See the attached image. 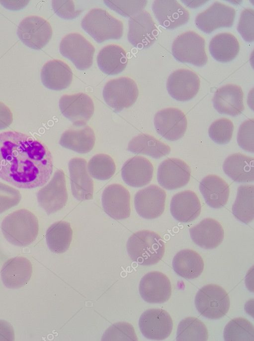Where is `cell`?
Segmentation results:
<instances>
[{
	"label": "cell",
	"mask_w": 254,
	"mask_h": 341,
	"mask_svg": "<svg viewBox=\"0 0 254 341\" xmlns=\"http://www.w3.org/2000/svg\"><path fill=\"white\" fill-rule=\"evenodd\" d=\"M189 233L193 241L204 249H213L222 242L224 231L221 225L212 218L202 220L196 225L189 228Z\"/></svg>",
	"instance_id": "obj_26"
},
{
	"label": "cell",
	"mask_w": 254,
	"mask_h": 341,
	"mask_svg": "<svg viewBox=\"0 0 254 341\" xmlns=\"http://www.w3.org/2000/svg\"><path fill=\"white\" fill-rule=\"evenodd\" d=\"M126 248L131 260L144 266L159 262L165 251L162 237L149 230H140L132 234L127 240Z\"/></svg>",
	"instance_id": "obj_3"
},
{
	"label": "cell",
	"mask_w": 254,
	"mask_h": 341,
	"mask_svg": "<svg viewBox=\"0 0 254 341\" xmlns=\"http://www.w3.org/2000/svg\"><path fill=\"white\" fill-rule=\"evenodd\" d=\"M127 149L135 154H142L158 159L169 154L170 148L152 135L141 133L129 141Z\"/></svg>",
	"instance_id": "obj_35"
},
{
	"label": "cell",
	"mask_w": 254,
	"mask_h": 341,
	"mask_svg": "<svg viewBox=\"0 0 254 341\" xmlns=\"http://www.w3.org/2000/svg\"><path fill=\"white\" fill-rule=\"evenodd\" d=\"M52 28L49 22L42 17L30 15L19 23L17 35L21 41L28 47L42 49L50 41Z\"/></svg>",
	"instance_id": "obj_9"
},
{
	"label": "cell",
	"mask_w": 254,
	"mask_h": 341,
	"mask_svg": "<svg viewBox=\"0 0 254 341\" xmlns=\"http://www.w3.org/2000/svg\"><path fill=\"white\" fill-rule=\"evenodd\" d=\"M32 273V265L29 259L17 256L7 260L3 265L1 278L7 288L15 289L25 285Z\"/></svg>",
	"instance_id": "obj_24"
},
{
	"label": "cell",
	"mask_w": 254,
	"mask_h": 341,
	"mask_svg": "<svg viewBox=\"0 0 254 341\" xmlns=\"http://www.w3.org/2000/svg\"><path fill=\"white\" fill-rule=\"evenodd\" d=\"M236 14L233 7L216 1L208 8L196 17V26L206 33H210L216 29L232 26Z\"/></svg>",
	"instance_id": "obj_16"
},
{
	"label": "cell",
	"mask_w": 254,
	"mask_h": 341,
	"mask_svg": "<svg viewBox=\"0 0 254 341\" xmlns=\"http://www.w3.org/2000/svg\"><path fill=\"white\" fill-rule=\"evenodd\" d=\"M208 338L204 324L195 317H187L181 320L177 329L176 340L178 341H205Z\"/></svg>",
	"instance_id": "obj_38"
},
{
	"label": "cell",
	"mask_w": 254,
	"mask_h": 341,
	"mask_svg": "<svg viewBox=\"0 0 254 341\" xmlns=\"http://www.w3.org/2000/svg\"><path fill=\"white\" fill-rule=\"evenodd\" d=\"M40 206L48 215L62 209L68 201L65 174L63 170H57L51 180L37 193Z\"/></svg>",
	"instance_id": "obj_10"
},
{
	"label": "cell",
	"mask_w": 254,
	"mask_h": 341,
	"mask_svg": "<svg viewBox=\"0 0 254 341\" xmlns=\"http://www.w3.org/2000/svg\"><path fill=\"white\" fill-rule=\"evenodd\" d=\"M232 213L235 217L246 224L254 220V186L244 185L237 190L236 200L232 206Z\"/></svg>",
	"instance_id": "obj_37"
},
{
	"label": "cell",
	"mask_w": 254,
	"mask_h": 341,
	"mask_svg": "<svg viewBox=\"0 0 254 341\" xmlns=\"http://www.w3.org/2000/svg\"><path fill=\"white\" fill-rule=\"evenodd\" d=\"M188 165L183 160L170 158L164 160L159 166L157 180L167 190H174L186 185L190 178Z\"/></svg>",
	"instance_id": "obj_20"
},
{
	"label": "cell",
	"mask_w": 254,
	"mask_h": 341,
	"mask_svg": "<svg viewBox=\"0 0 254 341\" xmlns=\"http://www.w3.org/2000/svg\"><path fill=\"white\" fill-rule=\"evenodd\" d=\"M21 198L18 190L0 182V214L16 206Z\"/></svg>",
	"instance_id": "obj_46"
},
{
	"label": "cell",
	"mask_w": 254,
	"mask_h": 341,
	"mask_svg": "<svg viewBox=\"0 0 254 341\" xmlns=\"http://www.w3.org/2000/svg\"><path fill=\"white\" fill-rule=\"evenodd\" d=\"M87 170L92 177L99 180H106L113 176L116 166L110 156L100 153L94 155L89 160Z\"/></svg>",
	"instance_id": "obj_40"
},
{
	"label": "cell",
	"mask_w": 254,
	"mask_h": 341,
	"mask_svg": "<svg viewBox=\"0 0 254 341\" xmlns=\"http://www.w3.org/2000/svg\"><path fill=\"white\" fill-rule=\"evenodd\" d=\"M73 237L70 223L59 221L51 225L46 233V240L49 249L56 254L63 253L69 248Z\"/></svg>",
	"instance_id": "obj_36"
},
{
	"label": "cell",
	"mask_w": 254,
	"mask_h": 341,
	"mask_svg": "<svg viewBox=\"0 0 254 341\" xmlns=\"http://www.w3.org/2000/svg\"><path fill=\"white\" fill-rule=\"evenodd\" d=\"M81 26L98 43L110 39H119L123 35L122 21L99 8L89 10L83 18Z\"/></svg>",
	"instance_id": "obj_4"
},
{
	"label": "cell",
	"mask_w": 254,
	"mask_h": 341,
	"mask_svg": "<svg viewBox=\"0 0 254 341\" xmlns=\"http://www.w3.org/2000/svg\"><path fill=\"white\" fill-rule=\"evenodd\" d=\"M234 130L233 122L226 118H221L213 121L208 129L210 138L218 144H225L231 139Z\"/></svg>",
	"instance_id": "obj_41"
},
{
	"label": "cell",
	"mask_w": 254,
	"mask_h": 341,
	"mask_svg": "<svg viewBox=\"0 0 254 341\" xmlns=\"http://www.w3.org/2000/svg\"><path fill=\"white\" fill-rule=\"evenodd\" d=\"M1 229L9 243L25 246L36 239L39 230L38 220L31 212L22 209L6 216L2 222Z\"/></svg>",
	"instance_id": "obj_2"
},
{
	"label": "cell",
	"mask_w": 254,
	"mask_h": 341,
	"mask_svg": "<svg viewBox=\"0 0 254 341\" xmlns=\"http://www.w3.org/2000/svg\"><path fill=\"white\" fill-rule=\"evenodd\" d=\"M201 206L196 194L191 190L175 194L171 198L170 212L173 218L182 223L190 222L200 215Z\"/></svg>",
	"instance_id": "obj_27"
},
{
	"label": "cell",
	"mask_w": 254,
	"mask_h": 341,
	"mask_svg": "<svg viewBox=\"0 0 254 341\" xmlns=\"http://www.w3.org/2000/svg\"><path fill=\"white\" fill-rule=\"evenodd\" d=\"M194 303L198 312L209 319H219L224 316L230 308V299L221 286L207 284L197 292Z\"/></svg>",
	"instance_id": "obj_5"
},
{
	"label": "cell",
	"mask_w": 254,
	"mask_h": 341,
	"mask_svg": "<svg viewBox=\"0 0 254 341\" xmlns=\"http://www.w3.org/2000/svg\"><path fill=\"white\" fill-rule=\"evenodd\" d=\"M154 168L146 158L136 156L128 159L121 168V176L128 185L135 188L148 184L152 180Z\"/></svg>",
	"instance_id": "obj_25"
},
{
	"label": "cell",
	"mask_w": 254,
	"mask_h": 341,
	"mask_svg": "<svg viewBox=\"0 0 254 341\" xmlns=\"http://www.w3.org/2000/svg\"><path fill=\"white\" fill-rule=\"evenodd\" d=\"M254 9L246 8L241 14L237 26V30L244 40L251 42L254 39Z\"/></svg>",
	"instance_id": "obj_44"
},
{
	"label": "cell",
	"mask_w": 254,
	"mask_h": 341,
	"mask_svg": "<svg viewBox=\"0 0 254 341\" xmlns=\"http://www.w3.org/2000/svg\"><path fill=\"white\" fill-rule=\"evenodd\" d=\"M243 97L241 87L227 84L215 92L212 100L213 107L221 114L237 116L244 110Z\"/></svg>",
	"instance_id": "obj_23"
},
{
	"label": "cell",
	"mask_w": 254,
	"mask_h": 341,
	"mask_svg": "<svg viewBox=\"0 0 254 341\" xmlns=\"http://www.w3.org/2000/svg\"><path fill=\"white\" fill-rule=\"evenodd\" d=\"M138 95L137 84L133 79L127 77L108 81L102 91L105 102L116 112L132 106L136 102Z\"/></svg>",
	"instance_id": "obj_7"
},
{
	"label": "cell",
	"mask_w": 254,
	"mask_h": 341,
	"mask_svg": "<svg viewBox=\"0 0 254 341\" xmlns=\"http://www.w3.org/2000/svg\"><path fill=\"white\" fill-rule=\"evenodd\" d=\"M0 341H14V332L12 325L3 320H0Z\"/></svg>",
	"instance_id": "obj_49"
},
{
	"label": "cell",
	"mask_w": 254,
	"mask_h": 341,
	"mask_svg": "<svg viewBox=\"0 0 254 341\" xmlns=\"http://www.w3.org/2000/svg\"><path fill=\"white\" fill-rule=\"evenodd\" d=\"M166 192L157 185H151L138 191L135 195L134 206L142 218L151 220L160 217L164 212Z\"/></svg>",
	"instance_id": "obj_15"
},
{
	"label": "cell",
	"mask_w": 254,
	"mask_h": 341,
	"mask_svg": "<svg viewBox=\"0 0 254 341\" xmlns=\"http://www.w3.org/2000/svg\"><path fill=\"white\" fill-rule=\"evenodd\" d=\"M86 161L82 158H73L68 163L71 191L78 201L91 199L93 182L86 167Z\"/></svg>",
	"instance_id": "obj_21"
},
{
	"label": "cell",
	"mask_w": 254,
	"mask_h": 341,
	"mask_svg": "<svg viewBox=\"0 0 254 341\" xmlns=\"http://www.w3.org/2000/svg\"><path fill=\"white\" fill-rule=\"evenodd\" d=\"M199 190L205 203L211 208L218 209L228 201L230 189L228 184L216 175H209L200 182Z\"/></svg>",
	"instance_id": "obj_30"
},
{
	"label": "cell",
	"mask_w": 254,
	"mask_h": 341,
	"mask_svg": "<svg viewBox=\"0 0 254 341\" xmlns=\"http://www.w3.org/2000/svg\"><path fill=\"white\" fill-rule=\"evenodd\" d=\"M102 341L138 340L133 326L129 323L120 322L109 327L104 333Z\"/></svg>",
	"instance_id": "obj_43"
},
{
	"label": "cell",
	"mask_w": 254,
	"mask_h": 341,
	"mask_svg": "<svg viewBox=\"0 0 254 341\" xmlns=\"http://www.w3.org/2000/svg\"><path fill=\"white\" fill-rule=\"evenodd\" d=\"M254 118L244 121L240 126L237 134V142L244 150L254 152Z\"/></svg>",
	"instance_id": "obj_45"
},
{
	"label": "cell",
	"mask_w": 254,
	"mask_h": 341,
	"mask_svg": "<svg viewBox=\"0 0 254 341\" xmlns=\"http://www.w3.org/2000/svg\"><path fill=\"white\" fill-rule=\"evenodd\" d=\"M52 6L55 13L65 19H75L82 12L76 10L73 0H52Z\"/></svg>",
	"instance_id": "obj_47"
},
{
	"label": "cell",
	"mask_w": 254,
	"mask_h": 341,
	"mask_svg": "<svg viewBox=\"0 0 254 341\" xmlns=\"http://www.w3.org/2000/svg\"><path fill=\"white\" fill-rule=\"evenodd\" d=\"M139 290L142 298L152 304L166 302L171 294L169 279L159 271L150 272L144 275L140 280Z\"/></svg>",
	"instance_id": "obj_17"
},
{
	"label": "cell",
	"mask_w": 254,
	"mask_h": 341,
	"mask_svg": "<svg viewBox=\"0 0 254 341\" xmlns=\"http://www.w3.org/2000/svg\"><path fill=\"white\" fill-rule=\"evenodd\" d=\"M29 2V1H14V3H12L11 1H0L1 4L6 8L11 10H16L22 8L26 6Z\"/></svg>",
	"instance_id": "obj_50"
},
{
	"label": "cell",
	"mask_w": 254,
	"mask_h": 341,
	"mask_svg": "<svg viewBox=\"0 0 254 341\" xmlns=\"http://www.w3.org/2000/svg\"><path fill=\"white\" fill-rule=\"evenodd\" d=\"M158 34L159 30L147 11H142L129 18L127 37L130 43L135 47H149L156 40Z\"/></svg>",
	"instance_id": "obj_12"
},
{
	"label": "cell",
	"mask_w": 254,
	"mask_h": 341,
	"mask_svg": "<svg viewBox=\"0 0 254 341\" xmlns=\"http://www.w3.org/2000/svg\"><path fill=\"white\" fill-rule=\"evenodd\" d=\"M13 120V115L9 108L0 102V130L9 126Z\"/></svg>",
	"instance_id": "obj_48"
},
{
	"label": "cell",
	"mask_w": 254,
	"mask_h": 341,
	"mask_svg": "<svg viewBox=\"0 0 254 341\" xmlns=\"http://www.w3.org/2000/svg\"><path fill=\"white\" fill-rule=\"evenodd\" d=\"M174 58L181 63L202 67L207 62L205 40L193 31H188L177 36L171 47Z\"/></svg>",
	"instance_id": "obj_6"
},
{
	"label": "cell",
	"mask_w": 254,
	"mask_h": 341,
	"mask_svg": "<svg viewBox=\"0 0 254 341\" xmlns=\"http://www.w3.org/2000/svg\"><path fill=\"white\" fill-rule=\"evenodd\" d=\"M41 79L47 88L60 91L70 85L73 72L70 67L63 61L52 60L43 65L41 71Z\"/></svg>",
	"instance_id": "obj_28"
},
{
	"label": "cell",
	"mask_w": 254,
	"mask_h": 341,
	"mask_svg": "<svg viewBox=\"0 0 254 341\" xmlns=\"http://www.w3.org/2000/svg\"><path fill=\"white\" fill-rule=\"evenodd\" d=\"M172 267L179 276L187 279L198 277L204 269L202 257L195 251L184 249L178 252L172 260Z\"/></svg>",
	"instance_id": "obj_33"
},
{
	"label": "cell",
	"mask_w": 254,
	"mask_h": 341,
	"mask_svg": "<svg viewBox=\"0 0 254 341\" xmlns=\"http://www.w3.org/2000/svg\"><path fill=\"white\" fill-rule=\"evenodd\" d=\"M152 8L159 24L166 29L179 27L186 23L189 18L187 10L177 0H154Z\"/></svg>",
	"instance_id": "obj_22"
},
{
	"label": "cell",
	"mask_w": 254,
	"mask_h": 341,
	"mask_svg": "<svg viewBox=\"0 0 254 341\" xmlns=\"http://www.w3.org/2000/svg\"><path fill=\"white\" fill-rule=\"evenodd\" d=\"M223 169L233 181L239 183L252 182L254 180V158L236 153L225 160Z\"/></svg>",
	"instance_id": "obj_31"
},
{
	"label": "cell",
	"mask_w": 254,
	"mask_h": 341,
	"mask_svg": "<svg viewBox=\"0 0 254 341\" xmlns=\"http://www.w3.org/2000/svg\"><path fill=\"white\" fill-rule=\"evenodd\" d=\"M156 131L165 139L175 141L184 134L187 125L184 114L174 108H168L158 111L154 119Z\"/></svg>",
	"instance_id": "obj_14"
},
{
	"label": "cell",
	"mask_w": 254,
	"mask_h": 341,
	"mask_svg": "<svg viewBox=\"0 0 254 341\" xmlns=\"http://www.w3.org/2000/svg\"><path fill=\"white\" fill-rule=\"evenodd\" d=\"M200 79L193 71L185 69H178L169 75L167 82L169 95L181 102L194 98L198 92Z\"/></svg>",
	"instance_id": "obj_18"
},
{
	"label": "cell",
	"mask_w": 254,
	"mask_h": 341,
	"mask_svg": "<svg viewBox=\"0 0 254 341\" xmlns=\"http://www.w3.org/2000/svg\"><path fill=\"white\" fill-rule=\"evenodd\" d=\"M95 141L94 132L90 126L73 125L62 133L59 144L79 153H86L92 149Z\"/></svg>",
	"instance_id": "obj_29"
},
{
	"label": "cell",
	"mask_w": 254,
	"mask_h": 341,
	"mask_svg": "<svg viewBox=\"0 0 254 341\" xmlns=\"http://www.w3.org/2000/svg\"><path fill=\"white\" fill-rule=\"evenodd\" d=\"M59 106L63 115L74 125H85L94 113L92 99L83 93L63 95L60 99Z\"/></svg>",
	"instance_id": "obj_11"
},
{
	"label": "cell",
	"mask_w": 254,
	"mask_h": 341,
	"mask_svg": "<svg viewBox=\"0 0 254 341\" xmlns=\"http://www.w3.org/2000/svg\"><path fill=\"white\" fill-rule=\"evenodd\" d=\"M223 334L226 341H253L254 326L246 319L236 318L226 325Z\"/></svg>",
	"instance_id": "obj_39"
},
{
	"label": "cell",
	"mask_w": 254,
	"mask_h": 341,
	"mask_svg": "<svg viewBox=\"0 0 254 341\" xmlns=\"http://www.w3.org/2000/svg\"><path fill=\"white\" fill-rule=\"evenodd\" d=\"M53 158L40 141L16 131L0 133V178L22 189L45 185L53 172Z\"/></svg>",
	"instance_id": "obj_1"
},
{
	"label": "cell",
	"mask_w": 254,
	"mask_h": 341,
	"mask_svg": "<svg viewBox=\"0 0 254 341\" xmlns=\"http://www.w3.org/2000/svg\"><path fill=\"white\" fill-rule=\"evenodd\" d=\"M104 212L113 219L120 220L130 216V195L128 190L118 184L105 187L101 196Z\"/></svg>",
	"instance_id": "obj_19"
},
{
	"label": "cell",
	"mask_w": 254,
	"mask_h": 341,
	"mask_svg": "<svg viewBox=\"0 0 254 341\" xmlns=\"http://www.w3.org/2000/svg\"><path fill=\"white\" fill-rule=\"evenodd\" d=\"M209 50L212 57L220 62L232 61L238 54L240 44L236 37L230 33L216 34L211 40Z\"/></svg>",
	"instance_id": "obj_34"
},
{
	"label": "cell",
	"mask_w": 254,
	"mask_h": 341,
	"mask_svg": "<svg viewBox=\"0 0 254 341\" xmlns=\"http://www.w3.org/2000/svg\"><path fill=\"white\" fill-rule=\"evenodd\" d=\"M59 51L80 70L88 69L92 64L94 47L79 33H71L65 35L60 42Z\"/></svg>",
	"instance_id": "obj_8"
},
{
	"label": "cell",
	"mask_w": 254,
	"mask_h": 341,
	"mask_svg": "<svg viewBox=\"0 0 254 341\" xmlns=\"http://www.w3.org/2000/svg\"><path fill=\"white\" fill-rule=\"evenodd\" d=\"M109 8L124 17H132L146 6L147 0H104Z\"/></svg>",
	"instance_id": "obj_42"
},
{
	"label": "cell",
	"mask_w": 254,
	"mask_h": 341,
	"mask_svg": "<svg viewBox=\"0 0 254 341\" xmlns=\"http://www.w3.org/2000/svg\"><path fill=\"white\" fill-rule=\"evenodd\" d=\"M139 327L144 337L153 340H163L171 334L173 322L171 316L162 309L145 311L139 320Z\"/></svg>",
	"instance_id": "obj_13"
},
{
	"label": "cell",
	"mask_w": 254,
	"mask_h": 341,
	"mask_svg": "<svg viewBox=\"0 0 254 341\" xmlns=\"http://www.w3.org/2000/svg\"><path fill=\"white\" fill-rule=\"evenodd\" d=\"M125 51L120 46L108 45L102 48L97 56L99 69L108 75H115L122 72L127 64Z\"/></svg>",
	"instance_id": "obj_32"
}]
</instances>
